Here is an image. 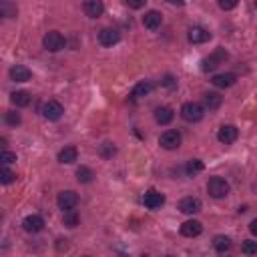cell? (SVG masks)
Masks as SVG:
<instances>
[{
    "label": "cell",
    "instance_id": "obj_22",
    "mask_svg": "<svg viewBox=\"0 0 257 257\" xmlns=\"http://www.w3.org/2000/svg\"><path fill=\"white\" fill-rule=\"evenodd\" d=\"M173 111L169 109V106H157L155 109V121L159 123V125H169L171 121H173Z\"/></svg>",
    "mask_w": 257,
    "mask_h": 257
},
{
    "label": "cell",
    "instance_id": "obj_23",
    "mask_svg": "<svg viewBox=\"0 0 257 257\" xmlns=\"http://www.w3.org/2000/svg\"><path fill=\"white\" fill-rule=\"evenodd\" d=\"M10 101H12V104H16V106H28L30 101H32V97H30V93H26V91H14V93L10 95Z\"/></svg>",
    "mask_w": 257,
    "mask_h": 257
},
{
    "label": "cell",
    "instance_id": "obj_6",
    "mask_svg": "<svg viewBox=\"0 0 257 257\" xmlns=\"http://www.w3.org/2000/svg\"><path fill=\"white\" fill-rule=\"evenodd\" d=\"M159 145L167 151H173V149H179L181 147V133L179 131H165L161 137H159Z\"/></svg>",
    "mask_w": 257,
    "mask_h": 257
},
{
    "label": "cell",
    "instance_id": "obj_31",
    "mask_svg": "<svg viewBox=\"0 0 257 257\" xmlns=\"http://www.w3.org/2000/svg\"><path fill=\"white\" fill-rule=\"evenodd\" d=\"M161 84H163L165 89H169V91H175L177 89V78L173 75H165L163 80H161Z\"/></svg>",
    "mask_w": 257,
    "mask_h": 257
},
{
    "label": "cell",
    "instance_id": "obj_20",
    "mask_svg": "<svg viewBox=\"0 0 257 257\" xmlns=\"http://www.w3.org/2000/svg\"><path fill=\"white\" fill-rule=\"evenodd\" d=\"M221 95H217V93H205L203 95V106L205 109H209V111H217L219 106H221Z\"/></svg>",
    "mask_w": 257,
    "mask_h": 257
},
{
    "label": "cell",
    "instance_id": "obj_19",
    "mask_svg": "<svg viewBox=\"0 0 257 257\" xmlns=\"http://www.w3.org/2000/svg\"><path fill=\"white\" fill-rule=\"evenodd\" d=\"M151 91H153V82H151V80H141L139 84H135V89L131 91V99L137 101V99H141V97H147Z\"/></svg>",
    "mask_w": 257,
    "mask_h": 257
},
{
    "label": "cell",
    "instance_id": "obj_15",
    "mask_svg": "<svg viewBox=\"0 0 257 257\" xmlns=\"http://www.w3.org/2000/svg\"><path fill=\"white\" fill-rule=\"evenodd\" d=\"M203 233V225L195 219H191V221H185L181 225V235L183 237H199V235Z\"/></svg>",
    "mask_w": 257,
    "mask_h": 257
},
{
    "label": "cell",
    "instance_id": "obj_36",
    "mask_svg": "<svg viewBox=\"0 0 257 257\" xmlns=\"http://www.w3.org/2000/svg\"><path fill=\"white\" fill-rule=\"evenodd\" d=\"M125 4L128 8H133V10H139V8H143L147 4V0H125Z\"/></svg>",
    "mask_w": 257,
    "mask_h": 257
},
{
    "label": "cell",
    "instance_id": "obj_16",
    "mask_svg": "<svg viewBox=\"0 0 257 257\" xmlns=\"http://www.w3.org/2000/svg\"><path fill=\"white\" fill-rule=\"evenodd\" d=\"M161 23H163V16H161V12H157V10H149V12L143 16V26L149 28V30H157V28L161 26Z\"/></svg>",
    "mask_w": 257,
    "mask_h": 257
},
{
    "label": "cell",
    "instance_id": "obj_21",
    "mask_svg": "<svg viewBox=\"0 0 257 257\" xmlns=\"http://www.w3.org/2000/svg\"><path fill=\"white\" fill-rule=\"evenodd\" d=\"M77 157H78L77 147H64L62 151L58 153V163H62V165H71V163L77 161Z\"/></svg>",
    "mask_w": 257,
    "mask_h": 257
},
{
    "label": "cell",
    "instance_id": "obj_29",
    "mask_svg": "<svg viewBox=\"0 0 257 257\" xmlns=\"http://www.w3.org/2000/svg\"><path fill=\"white\" fill-rule=\"evenodd\" d=\"M99 153H101V157L109 159V157H113V155L117 153V147H115L113 143H103V145L99 147Z\"/></svg>",
    "mask_w": 257,
    "mask_h": 257
},
{
    "label": "cell",
    "instance_id": "obj_10",
    "mask_svg": "<svg viewBox=\"0 0 257 257\" xmlns=\"http://www.w3.org/2000/svg\"><path fill=\"white\" fill-rule=\"evenodd\" d=\"M179 211L185 213V215H193V213L201 211V201L197 197H183L179 201Z\"/></svg>",
    "mask_w": 257,
    "mask_h": 257
},
{
    "label": "cell",
    "instance_id": "obj_1",
    "mask_svg": "<svg viewBox=\"0 0 257 257\" xmlns=\"http://www.w3.org/2000/svg\"><path fill=\"white\" fill-rule=\"evenodd\" d=\"M207 193L211 197L215 199H221V197H227L229 195V183L221 177H211L207 181Z\"/></svg>",
    "mask_w": 257,
    "mask_h": 257
},
{
    "label": "cell",
    "instance_id": "obj_39",
    "mask_svg": "<svg viewBox=\"0 0 257 257\" xmlns=\"http://www.w3.org/2000/svg\"><path fill=\"white\" fill-rule=\"evenodd\" d=\"M255 6H257V0H255Z\"/></svg>",
    "mask_w": 257,
    "mask_h": 257
},
{
    "label": "cell",
    "instance_id": "obj_27",
    "mask_svg": "<svg viewBox=\"0 0 257 257\" xmlns=\"http://www.w3.org/2000/svg\"><path fill=\"white\" fill-rule=\"evenodd\" d=\"M16 12H18L16 4L8 2V0H2V2H0V14H2V16H6V18H12V16H16Z\"/></svg>",
    "mask_w": 257,
    "mask_h": 257
},
{
    "label": "cell",
    "instance_id": "obj_12",
    "mask_svg": "<svg viewBox=\"0 0 257 257\" xmlns=\"http://www.w3.org/2000/svg\"><path fill=\"white\" fill-rule=\"evenodd\" d=\"M23 229L26 233H40L42 229H45V219H42L40 215H28L23 221Z\"/></svg>",
    "mask_w": 257,
    "mask_h": 257
},
{
    "label": "cell",
    "instance_id": "obj_28",
    "mask_svg": "<svg viewBox=\"0 0 257 257\" xmlns=\"http://www.w3.org/2000/svg\"><path fill=\"white\" fill-rule=\"evenodd\" d=\"M185 169H187V173H189V175H197V173H201V171L205 169V165H203L199 159H191V161L187 163Z\"/></svg>",
    "mask_w": 257,
    "mask_h": 257
},
{
    "label": "cell",
    "instance_id": "obj_26",
    "mask_svg": "<svg viewBox=\"0 0 257 257\" xmlns=\"http://www.w3.org/2000/svg\"><path fill=\"white\" fill-rule=\"evenodd\" d=\"M62 223L67 225V227H77L78 223H80V219H78V215H77V211L75 209H71V211H64V217H62Z\"/></svg>",
    "mask_w": 257,
    "mask_h": 257
},
{
    "label": "cell",
    "instance_id": "obj_32",
    "mask_svg": "<svg viewBox=\"0 0 257 257\" xmlns=\"http://www.w3.org/2000/svg\"><path fill=\"white\" fill-rule=\"evenodd\" d=\"M14 177H16V175H14L12 171L4 165V167H2V171H0V179H2V183H4V185H8V183H12V181H14Z\"/></svg>",
    "mask_w": 257,
    "mask_h": 257
},
{
    "label": "cell",
    "instance_id": "obj_8",
    "mask_svg": "<svg viewBox=\"0 0 257 257\" xmlns=\"http://www.w3.org/2000/svg\"><path fill=\"white\" fill-rule=\"evenodd\" d=\"M237 137H239V131H237V128H235L233 125H223L219 131H217V141L223 143V145L235 143V141H237Z\"/></svg>",
    "mask_w": 257,
    "mask_h": 257
},
{
    "label": "cell",
    "instance_id": "obj_5",
    "mask_svg": "<svg viewBox=\"0 0 257 257\" xmlns=\"http://www.w3.org/2000/svg\"><path fill=\"white\" fill-rule=\"evenodd\" d=\"M227 58V52H225V49H217L215 52H213L211 56H207V58H203L201 60V71H205V73H209V71H215L219 64L223 62Z\"/></svg>",
    "mask_w": 257,
    "mask_h": 257
},
{
    "label": "cell",
    "instance_id": "obj_38",
    "mask_svg": "<svg viewBox=\"0 0 257 257\" xmlns=\"http://www.w3.org/2000/svg\"><path fill=\"white\" fill-rule=\"evenodd\" d=\"M169 4H175V6H183L185 4V0H167Z\"/></svg>",
    "mask_w": 257,
    "mask_h": 257
},
{
    "label": "cell",
    "instance_id": "obj_9",
    "mask_svg": "<svg viewBox=\"0 0 257 257\" xmlns=\"http://www.w3.org/2000/svg\"><path fill=\"white\" fill-rule=\"evenodd\" d=\"M143 203H145L147 209H159V207L165 205V195H163V193H159V191H155V189H151V191L145 193Z\"/></svg>",
    "mask_w": 257,
    "mask_h": 257
},
{
    "label": "cell",
    "instance_id": "obj_37",
    "mask_svg": "<svg viewBox=\"0 0 257 257\" xmlns=\"http://www.w3.org/2000/svg\"><path fill=\"white\" fill-rule=\"evenodd\" d=\"M249 231L255 235V237H257V219H253V221L249 223Z\"/></svg>",
    "mask_w": 257,
    "mask_h": 257
},
{
    "label": "cell",
    "instance_id": "obj_30",
    "mask_svg": "<svg viewBox=\"0 0 257 257\" xmlns=\"http://www.w3.org/2000/svg\"><path fill=\"white\" fill-rule=\"evenodd\" d=\"M241 251H243L245 255H257V241H251V239L243 241V245H241Z\"/></svg>",
    "mask_w": 257,
    "mask_h": 257
},
{
    "label": "cell",
    "instance_id": "obj_2",
    "mask_svg": "<svg viewBox=\"0 0 257 257\" xmlns=\"http://www.w3.org/2000/svg\"><path fill=\"white\" fill-rule=\"evenodd\" d=\"M64 45H67V40H64V36L58 32V30H51L45 34V38H42V47H45L49 52H58L64 49Z\"/></svg>",
    "mask_w": 257,
    "mask_h": 257
},
{
    "label": "cell",
    "instance_id": "obj_3",
    "mask_svg": "<svg viewBox=\"0 0 257 257\" xmlns=\"http://www.w3.org/2000/svg\"><path fill=\"white\" fill-rule=\"evenodd\" d=\"M203 106L199 103H185L181 106V117L187 121V123H199L203 119Z\"/></svg>",
    "mask_w": 257,
    "mask_h": 257
},
{
    "label": "cell",
    "instance_id": "obj_7",
    "mask_svg": "<svg viewBox=\"0 0 257 257\" xmlns=\"http://www.w3.org/2000/svg\"><path fill=\"white\" fill-rule=\"evenodd\" d=\"M56 203L62 211H71L78 205V195L75 191H60L58 193V197H56Z\"/></svg>",
    "mask_w": 257,
    "mask_h": 257
},
{
    "label": "cell",
    "instance_id": "obj_35",
    "mask_svg": "<svg viewBox=\"0 0 257 257\" xmlns=\"http://www.w3.org/2000/svg\"><path fill=\"white\" fill-rule=\"evenodd\" d=\"M20 121H23V119H20L18 113H14V111H8V113H6V123H8V125H14V127H16V125H20Z\"/></svg>",
    "mask_w": 257,
    "mask_h": 257
},
{
    "label": "cell",
    "instance_id": "obj_4",
    "mask_svg": "<svg viewBox=\"0 0 257 257\" xmlns=\"http://www.w3.org/2000/svg\"><path fill=\"white\" fill-rule=\"evenodd\" d=\"M62 113H64V109H62V104L58 101H47L40 106V115L47 121H58L62 117Z\"/></svg>",
    "mask_w": 257,
    "mask_h": 257
},
{
    "label": "cell",
    "instance_id": "obj_13",
    "mask_svg": "<svg viewBox=\"0 0 257 257\" xmlns=\"http://www.w3.org/2000/svg\"><path fill=\"white\" fill-rule=\"evenodd\" d=\"M82 10L89 18H99L104 12V4H103V0H87L82 4Z\"/></svg>",
    "mask_w": 257,
    "mask_h": 257
},
{
    "label": "cell",
    "instance_id": "obj_25",
    "mask_svg": "<svg viewBox=\"0 0 257 257\" xmlns=\"http://www.w3.org/2000/svg\"><path fill=\"white\" fill-rule=\"evenodd\" d=\"M93 177H95L93 169H89V167H78L77 169V181L78 183H91Z\"/></svg>",
    "mask_w": 257,
    "mask_h": 257
},
{
    "label": "cell",
    "instance_id": "obj_14",
    "mask_svg": "<svg viewBox=\"0 0 257 257\" xmlns=\"http://www.w3.org/2000/svg\"><path fill=\"white\" fill-rule=\"evenodd\" d=\"M211 40V32L203 26H193L189 30V42H193V45H203V42Z\"/></svg>",
    "mask_w": 257,
    "mask_h": 257
},
{
    "label": "cell",
    "instance_id": "obj_34",
    "mask_svg": "<svg viewBox=\"0 0 257 257\" xmlns=\"http://www.w3.org/2000/svg\"><path fill=\"white\" fill-rule=\"evenodd\" d=\"M0 161H2L4 165H10L16 161V153H10V151H2L0 153Z\"/></svg>",
    "mask_w": 257,
    "mask_h": 257
},
{
    "label": "cell",
    "instance_id": "obj_24",
    "mask_svg": "<svg viewBox=\"0 0 257 257\" xmlns=\"http://www.w3.org/2000/svg\"><path fill=\"white\" fill-rule=\"evenodd\" d=\"M213 247H215L217 253H225V251L231 249V239L227 235H217V237L213 239Z\"/></svg>",
    "mask_w": 257,
    "mask_h": 257
},
{
    "label": "cell",
    "instance_id": "obj_11",
    "mask_svg": "<svg viewBox=\"0 0 257 257\" xmlns=\"http://www.w3.org/2000/svg\"><path fill=\"white\" fill-rule=\"evenodd\" d=\"M119 40H121V32L115 30V28H103L99 32V42L103 47H113V45H117Z\"/></svg>",
    "mask_w": 257,
    "mask_h": 257
},
{
    "label": "cell",
    "instance_id": "obj_17",
    "mask_svg": "<svg viewBox=\"0 0 257 257\" xmlns=\"http://www.w3.org/2000/svg\"><path fill=\"white\" fill-rule=\"evenodd\" d=\"M235 80H237V77H235L233 73H221V75H215L211 78V82L215 84L217 89H227V87H233Z\"/></svg>",
    "mask_w": 257,
    "mask_h": 257
},
{
    "label": "cell",
    "instance_id": "obj_33",
    "mask_svg": "<svg viewBox=\"0 0 257 257\" xmlns=\"http://www.w3.org/2000/svg\"><path fill=\"white\" fill-rule=\"evenodd\" d=\"M239 4V0H219V8L221 10H233Z\"/></svg>",
    "mask_w": 257,
    "mask_h": 257
},
{
    "label": "cell",
    "instance_id": "obj_18",
    "mask_svg": "<svg viewBox=\"0 0 257 257\" xmlns=\"http://www.w3.org/2000/svg\"><path fill=\"white\" fill-rule=\"evenodd\" d=\"M8 75H10V78H12L14 82H26V80H30V77H32V73H30L26 67H23V64H16V67H12Z\"/></svg>",
    "mask_w": 257,
    "mask_h": 257
}]
</instances>
